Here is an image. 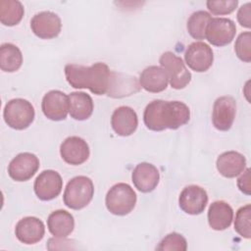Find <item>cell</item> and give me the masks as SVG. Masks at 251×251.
I'll return each mask as SVG.
<instances>
[{"label":"cell","instance_id":"25","mask_svg":"<svg viewBox=\"0 0 251 251\" xmlns=\"http://www.w3.org/2000/svg\"><path fill=\"white\" fill-rule=\"evenodd\" d=\"M23 64V54L19 47L12 43H3L0 46V68L7 73L18 71Z\"/></svg>","mask_w":251,"mask_h":251},{"label":"cell","instance_id":"12","mask_svg":"<svg viewBox=\"0 0 251 251\" xmlns=\"http://www.w3.org/2000/svg\"><path fill=\"white\" fill-rule=\"evenodd\" d=\"M236 114V102L231 96H222L216 99L213 106L212 122L214 126L221 131L228 130Z\"/></svg>","mask_w":251,"mask_h":251},{"label":"cell","instance_id":"29","mask_svg":"<svg viewBox=\"0 0 251 251\" xmlns=\"http://www.w3.org/2000/svg\"><path fill=\"white\" fill-rule=\"evenodd\" d=\"M187 249L186 239L177 232H172L166 235L159 245L156 247V250L167 251V250H176V251H185Z\"/></svg>","mask_w":251,"mask_h":251},{"label":"cell","instance_id":"21","mask_svg":"<svg viewBox=\"0 0 251 251\" xmlns=\"http://www.w3.org/2000/svg\"><path fill=\"white\" fill-rule=\"evenodd\" d=\"M169 83L166 71L159 66H149L142 71L139 76L140 86L148 92L158 93L164 91Z\"/></svg>","mask_w":251,"mask_h":251},{"label":"cell","instance_id":"15","mask_svg":"<svg viewBox=\"0 0 251 251\" xmlns=\"http://www.w3.org/2000/svg\"><path fill=\"white\" fill-rule=\"evenodd\" d=\"M89 147L86 141L78 136L66 138L60 146L62 159L70 165L78 166L83 164L89 157Z\"/></svg>","mask_w":251,"mask_h":251},{"label":"cell","instance_id":"13","mask_svg":"<svg viewBox=\"0 0 251 251\" xmlns=\"http://www.w3.org/2000/svg\"><path fill=\"white\" fill-rule=\"evenodd\" d=\"M208 203V194L198 185H188L182 189L178 197L179 208L188 215H199L204 212Z\"/></svg>","mask_w":251,"mask_h":251},{"label":"cell","instance_id":"3","mask_svg":"<svg viewBox=\"0 0 251 251\" xmlns=\"http://www.w3.org/2000/svg\"><path fill=\"white\" fill-rule=\"evenodd\" d=\"M93 195L94 185L92 180L85 176H78L68 182L63 199L68 208L80 210L89 204Z\"/></svg>","mask_w":251,"mask_h":251},{"label":"cell","instance_id":"24","mask_svg":"<svg viewBox=\"0 0 251 251\" xmlns=\"http://www.w3.org/2000/svg\"><path fill=\"white\" fill-rule=\"evenodd\" d=\"M93 100L85 92H72L69 95V113L76 121L87 120L93 112Z\"/></svg>","mask_w":251,"mask_h":251},{"label":"cell","instance_id":"4","mask_svg":"<svg viewBox=\"0 0 251 251\" xmlns=\"http://www.w3.org/2000/svg\"><path fill=\"white\" fill-rule=\"evenodd\" d=\"M105 203L108 211L113 215L126 216L133 210L136 204V194L129 184L120 182L109 189Z\"/></svg>","mask_w":251,"mask_h":251},{"label":"cell","instance_id":"8","mask_svg":"<svg viewBox=\"0 0 251 251\" xmlns=\"http://www.w3.org/2000/svg\"><path fill=\"white\" fill-rule=\"evenodd\" d=\"M63 179L60 174L53 170H45L34 180L33 189L36 196L42 201L56 198L62 191Z\"/></svg>","mask_w":251,"mask_h":251},{"label":"cell","instance_id":"28","mask_svg":"<svg viewBox=\"0 0 251 251\" xmlns=\"http://www.w3.org/2000/svg\"><path fill=\"white\" fill-rule=\"evenodd\" d=\"M234 229L242 237H251V205L247 204L239 208L235 215Z\"/></svg>","mask_w":251,"mask_h":251},{"label":"cell","instance_id":"7","mask_svg":"<svg viewBox=\"0 0 251 251\" xmlns=\"http://www.w3.org/2000/svg\"><path fill=\"white\" fill-rule=\"evenodd\" d=\"M236 33L233 21L226 18H212L207 25L205 38L215 46H226L229 44Z\"/></svg>","mask_w":251,"mask_h":251},{"label":"cell","instance_id":"5","mask_svg":"<svg viewBox=\"0 0 251 251\" xmlns=\"http://www.w3.org/2000/svg\"><path fill=\"white\" fill-rule=\"evenodd\" d=\"M35 112L30 102L23 98L10 100L4 108L5 123L12 128L22 130L28 127L34 120Z\"/></svg>","mask_w":251,"mask_h":251},{"label":"cell","instance_id":"30","mask_svg":"<svg viewBox=\"0 0 251 251\" xmlns=\"http://www.w3.org/2000/svg\"><path fill=\"white\" fill-rule=\"evenodd\" d=\"M234 51L241 61L246 63L251 61V33L249 31L242 32L238 35L235 41Z\"/></svg>","mask_w":251,"mask_h":251},{"label":"cell","instance_id":"10","mask_svg":"<svg viewBox=\"0 0 251 251\" xmlns=\"http://www.w3.org/2000/svg\"><path fill=\"white\" fill-rule=\"evenodd\" d=\"M184 60L186 65L197 73H203L210 69L214 61L212 48L202 42L196 41L191 43L185 50Z\"/></svg>","mask_w":251,"mask_h":251},{"label":"cell","instance_id":"14","mask_svg":"<svg viewBox=\"0 0 251 251\" xmlns=\"http://www.w3.org/2000/svg\"><path fill=\"white\" fill-rule=\"evenodd\" d=\"M41 109L47 119L63 121L69 113V96L60 90H51L43 96Z\"/></svg>","mask_w":251,"mask_h":251},{"label":"cell","instance_id":"17","mask_svg":"<svg viewBox=\"0 0 251 251\" xmlns=\"http://www.w3.org/2000/svg\"><path fill=\"white\" fill-rule=\"evenodd\" d=\"M111 126L118 135L129 136L137 128V114L130 107L121 106L113 112L111 117Z\"/></svg>","mask_w":251,"mask_h":251},{"label":"cell","instance_id":"27","mask_svg":"<svg viewBox=\"0 0 251 251\" xmlns=\"http://www.w3.org/2000/svg\"><path fill=\"white\" fill-rule=\"evenodd\" d=\"M212 19L211 15L206 11L194 12L187 21V31L194 39H205L207 25Z\"/></svg>","mask_w":251,"mask_h":251},{"label":"cell","instance_id":"23","mask_svg":"<svg viewBox=\"0 0 251 251\" xmlns=\"http://www.w3.org/2000/svg\"><path fill=\"white\" fill-rule=\"evenodd\" d=\"M47 227L55 237H67L75 228V220L66 210H56L47 219Z\"/></svg>","mask_w":251,"mask_h":251},{"label":"cell","instance_id":"32","mask_svg":"<svg viewBox=\"0 0 251 251\" xmlns=\"http://www.w3.org/2000/svg\"><path fill=\"white\" fill-rule=\"evenodd\" d=\"M251 13H250V3L242 5L237 12V21L240 25L250 28L251 26Z\"/></svg>","mask_w":251,"mask_h":251},{"label":"cell","instance_id":"1","mask_svg":"<svg viewBox=\"0 0 251 251\" xmlns=\"http://www.w3.org/2000/svg\"><path fill=\"white\" fill-rule=\"evenodd\" d=\"M189 119L190 110L180 101L154 100L146 106L143 113L145 126L154 131L177 129L187 124Z\"/></svg>","mask_w":251,"mask_h":251},{"label":"cell","instance_id":"33","mask_svg":"<svg viewBox=\"0 0 251 251\" xmlns=\"http://www.w3.org/2000/svg\"><path fill=\"white\" fill-rule=\"evenodd\" d=\"M243 172L244 173L237 179V186L241 192H243L246 195H250V193H251L250 169H246Z\"/></svg>","mask_w":251,"mask_h":251},{"label":"cell","instance_id":"26","mask_svg":"<svg viewBox=\"0 0 251 251\" xmlns=\"http://www.w3.org/2000/svg\"><path fill=\"white\" fill-rule=\"evenodd\" d=\"M24 6L18 0L0 1V22L4 25L13 26L18 25L24 17Z\"/></svg>","mask_w":251,"mask_h":251},{"label":"cell","instance_id":"9","mask_svg":"<svg viewBox=\"0 0 251 251\" xmlns=\"http://www.w3.org/2000/svg\"><path fill=\"white\" fill-rule=\"evenodd\" d=\"M62 22L60 17L50 11H43L35 14L30 21L32 32L39 38H55L61 32Z\"/></svg>","mask_w":251,"mask_h":251},{"label":"cell","instance_id":"11","mask_svg":"<svg viewBox=\"0 0 251 251\" xmlns=\"http://www.w3.org/2000/svg\"><path fill=\"white\" fill-rule=\"evenodd\" d=\"M39 168L38 158L29 152L18 154L8 166L10 177L16 181H26L31 178Z\"/></svg>","mask_w":251,"mask_h":251},{"label":"cell","instance_id":"31","mask_svg":"<svg viewBox=\"0 0 251 251\" xmlns=\"http://www.w3.org/2000/svg\"><path fill=\"white\" fill-rule=\"evenodd\" d=\"M208 10L214 15H227L232 13L238 5L237 0L214 1L209 0L206 2Z\"/></svg>","mask_w":251,"mask_h":251},{"label":"cell","instance_id":"2","mask_svg":"<svg viewBox=\"0 0 251 251\" xmlns=\"http://www.w3.org/2000/svg\"><path fill=\"white\" fill-rule=\"evenodd\" d=\"M112 71L105 63H95L90 67L76 64L65 66L67 81L74 88H88L96 95L107 94Z\"/></svg>","mask_w":251,"mask_h":251},{"label":"cell","instance_id":"22","mask_svg":"<svg viewBox=\"0 0 251 251\" xmlns=\"http://www.w3.org/2000/svg\"><path fill=\"white\" fill-rule=\"evenodd\" d=\"M233 220V210L225 201L213 202L208 210V223L215 230H225L231 225Z\"/></svg>","mask_w":251,"mask_h":251},{"label":"cell","instance_id":"20","mask_svg":"<svg viewBox=\"0 0 251 251\" xmlns=\"http://www.w3.org/2000/svg\"><path fill=\"white\" fill-rule=\"evenodd\" d=\"M216 166L223 176L232 178L243 173L246 167V159L236 151H227L218 157Z\"/></svg>","mask_w":251,"mask_h":251},{"label":"cell","instance_id":"19","mask_svg":"<svg viewBox=\"0 0 251 251\" xmlns=\"http://www.w3.org/2000/svg\"><path fill=\"white\" fill-rule=\"evenodd\" d=\"M140 87L135 76L112 71L107 95L112 98H123L139 91Z\"/></svg>","mask_w":251,"mask_h":251},{"label":"cell","instance_id":"16","mask_svg":"<svg viewBox=\"0 0 251 251\" xmlns=\"http://www.w3.org/2000/svg\"><path fill=\"white\" fill-rule=\"evenodd\" d=\"M45 233V226L41 220L35 217H25L20 220L15 227L16 237L25 244L39 242Z\"/></svg>","mask_w":251,"mask_h":251},{"label":"cell","instance_id":"18","mask_svg":"<svg viewBox=\"0 0 251 251\" xmlns=\"http://www.w3.org/2000/svg\"><path fill=\"white\" fill-rule=\"evenodd\" d=\"M131 179L134 186L143 193L153 191L160 179L158 169L150 163H139L132 171Z\"/></svg>","mask_w":251,"mask_h":251},{"label":"cell","instance_id":"6","mask_svg":"<svg viewBox=\"0 0 251 251\" xmlns=\"http://www.w3.org/2000/svg\"><path fill=\"white\" fill-rule=\"evenodd\" d=\"M161 67L166 71L171 86L175 89L184 88L191 80V74L182 59L175 53L167 51L159 59Z\"/></svg>","mask_w":251,"mask_h":251}]
</instances>
